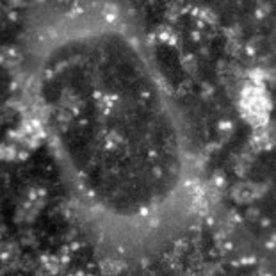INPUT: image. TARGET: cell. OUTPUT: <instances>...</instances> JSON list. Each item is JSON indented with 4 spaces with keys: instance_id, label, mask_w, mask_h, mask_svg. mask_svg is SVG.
I'll list each match as a JSON object with an SVG mask.
<instances>
[{
    "instance_id": "7",
    "label": "cell",
    "mask_w": 276,
    "mask_h": 276,
    "mask_svg": "<svg viewBox=\"0 0 276 276\" xmlns=\"http://www.w3.org/2000/svg\"><path fill=\"white\" fill-rule=\"evenodd\" d=\"M246 54H248L249 57L255 55V48H251V45H248V48H246Z\"/></svg>"
},
{
    "instance_id": "6",
    "label": "cell",
    "mask_w": 276,
    "mask_h": 276,
    "mask_svg": "<svg viewBox=\"0 0 276 276\" xmlns=\"http://www.w3.org/2000/svg\"><path fill=\"white\" fill-rule=\"evenodd\" d=\"M191 37H192V41H196V43H198V41H200V37H201V34H200V32H196V30H194V32L191 34Z\"/></svg>"
},
{
    "instance_id": "4",
    "label": "cell",
    "mask_w": 276,
    "mask_h": 276,
    "mask_svg": "<svg viewBox=\"0 0 276 276\" xmlns=\"http://www.w3.org/2000/svg\"><path fill=\"white\" fill-rule=\"evenodd\" d=\"M205 223H207V226H214V223H216V221H214L212 216H207V217H205Z\"/></svg>"
},
{
    "instance_id": "23",
    "label": "cell",
    "mask_w": 276,
    "mask_h": 276,
    "mask_svg": "<svg viewBox=\"0 0 276 276\" xmlns=\"http://www.w3.org/2000/svg\"><path fill=\"white\" fill-rule=\"evenodd\" d=\"M255 14L258 16V18H262V16H264V12H262V9H256V12H255Z\"/></svg>"
},
{
    "instance_id": "14",
    "label": "cell",
    "mask_w": 276,
    "mask_h": 276,
    "mask_svg": "<svg viewBox=\"0 0 276 276\" xmlns=\"http://www.w3.org/2000/svg\"><path fill=\"white\" fill-rule=\"evenodd\" d=\"M102 96H103V95H102L100 91H95V93H93V98H95V100H100Z\"/></svg>"
},
{
    "instance_id": "10",
    "label": "cell",
    "mask_w": 276,
    "mask_h": 276,
    "mask_svg": "<svg viewBox=\"0 0 276 276\" xmlns=\"http://www.w3.org/2000/svg\"><path fill=\"white\" fill-rule=\"evenodd\" d=\"M249 217H251V219L253 217H258V210H256V208H251V210H249Z\"/></svg>"
},
{
    "instance_id": "28",
    "label": "cell",
    "mask_w": 276,
    "mask_h": 276,
    "mask_svg": "<svg viewBox=\"0 0 276 276\" xmlns=\"http://www.w3.org/2000/svg\"><path fill=\"white\" fill-rule=\"evenodd\" d=\"M150 224H152V226H159V219H155V221H152V223H150Z\"/></svg>"
},
{
    "instance_id": "13",
    "label": "cell",
    "mask_w": 276,
    "mask_h": 276,
    "mask_svg": "<svg viewBox=\"0 0 276 276\" xmlns=\"http://www.w3.org/2000/svg\"><path fill=\"white\" fill-rule=\"evenodd\" d=\"M240 264H255V256H251V258H246V260H242Z\"/></svg>"
},
{
    "instance_id": "27",
    "label": "cell",
    "mask_w": 276,
    "mask_h": 276,
    "mask_svg": "<svg viewBox=\"0 0 276 276\" xmlns=\"http://www.w3.org/2000/svg\"><path fill=\"white\" fill-rule=\"evenodd\" d=\"M192 14L198 16V14H200V9H198V7H196V9H192Z\"/></svg>"
},
{
    "instance_id": "15",
    "label": "cell",
    "mask_w": 276,
    "mask_h": 276,
    "mask_svg": "<svg viewBox=\"0 0 276 276\" xmlns=\"http://www.w3.org/2000/svg\"><path fill=\"white\" fill-rule=\"evenodd\" d=\"M105 18H107V21H109V23H112V21L116 20V14H107Z\"/></svg>"
},
{
    "instance_id": "17",
    "label": "cell",
    "mask_w": 276,
    "mask_h": 276,
    "mask_svg": "<svg viewBox=\"0 0 276 276\" xmlns=\"http://www.w3.org/2000/svg\"><path fill=\"white\" fill-rule=\"evenodd\" d=\"M16 18H18V14H16L14 11H11V12H9V20H16Z\"/></svg>"
},
{
    "instance_id": "8",
    "label": "cell",
    "mask_w": 276,
    "mask_h": 276,
    "mask_svg": "<svg viewBox=\"0 0 276 276\" xmlns=\"http://www.w3.org/2000/svg\"><path fill=\"white\" fill-rule=\"evenodd\" d=\"M37 196H39V194H37V191H30V192H29V198H30V201H34Z\"/></svg>"
},
{
    "instance_id": "18",
    "label": "cell",
    "mask_w": 276,
    "mask_h": 276,
    "mask_svg": "<svg viewBox=\"0 0 276 276\" xmlns=\"http://www.w3.org/2000/svg\"><path fill=\"white\" fill-rule=\"evenodd\" d=\"M107 148H109V150H112V148H114V143L111 141V137L107 139Z\"/></svg>"
},
{
    "instance_id": "24",
    "label": "cell",
    "mask_w": 276,
    "mask_h": 276,
    "mask_svg": "<svg viewBox=\"0 0 276 276\" xmlns=\"http://www.w3.org/2000/svg\"><path fill=\"white\" fill-rule=\"evenodd\" d=\"M37 194H39V196H45V194H46V191H45V189H37Z\"/></svg>"
},
{
    "instance_id": "16",
    "label": "cell",
    "mask_w": 276,
    "mask_h": 276,
    "mask_svg": "<svg viewBox=\"0 0 276 276\" xmlns=\"http://www.w3.org/2000/svg\"><path fill=\"white\" fill-rule=\"evenodd\" d=\"M48 36H50V37H55V36H57V32L54 30V29H48Z\"/></svg>"
},
{
    "instance_id": "26",
    "label": "cell",
    "mask_w": 276,
    "mask_h": 276,
    "mask_svg": "<svg viewBox=\"0 0 276 276\" xmlns=\"http://www.w3.org/2000/svg\"><path fill=\"white\" fill-rule=\"evenodd\" d=\"M262 226H269V219H262Z\"/></svg>"
},
{
    "instance_id": "2",
    "label": "cell",
    "mask_w": 276,
    "mask_h": 276,
    "mask_svg": "<svg viewBox=\"0 0 276 276\" xmlns=\"http://www.w3.org/2000/svg\"><path fill=\"white\" fill-rule=\"evenodd\" d=\"M219 128H221V130H230V128H232V123H230V121H221Z\"/></svg>"
},
{
    "instance_id": "3",
    "label": "cell",
    "mask_w": 276,
    "mask_h": 276,
    "mask_svg": "<svg viewBox=\"0 0 276 276\" xmlns=\"http://www.w3.org/2000/svg\"><path fill=\"white\" fill-rule=\"evenodd\" d=\"M14 153H16V150L14 148H12V146H11V148H7V159H14Z\"/></svg>"
},
{
    "instance_id": "21",
    "label": "cell",
    "mask_w": 276,
    "mask_h": 276,
    "mask_svg": "<svg viewBox=\"0 0 276 276\" xmlns=\"http://www.w3.org/2000/svg\"><path fill=\"white\" fill-rule=\"evenodd\" d=\"M141 265H143V267H148V265H150V262L146 260V258H143V260H141Z\"/></svg>"
},
{
    "instance_id": "11",
    "label": "cell",
    "mask_w": 276,
    "mask_h": 276,
    "mask_svg": "<svg viewBox=\"0 0 276 276\" xmlns=\"http://www.w3.org/2000/svg\"><path fill=\"white\" fill-rule=\"evenodd\" d=\"M148 210H150V208H146V207H141V208H139V214H141V216H148Z\"/></svg>"
},
{
    "instance_id": "5",
    "label": "cell",
    "mask_w": 276,
    "mask_h": 276,
    "mask_svg": "<svg viewBox=\"0 0 276 276\" xmlns=\"http://www.w3.org/2000/svg\"><path fill=\"white\" fill-rule=\"evenodd\" d=\"M18 159H20V160H25V159H29V153L25 152V150H23V152H18Z\"/></svg>"
},
{
    "instance_id": "20",
    "label": "cell",
    "mask_w": 276,
    "mask_h": 276,
    "mask_svg": "<svg viewBox=\"0 0 276 276\" xmlns=\"http://www.w3.org/2000/svg\"><path fill=\"white\" fill-rule=\"evenodd\" d=\"M61 260H62V264H68V262H70V256H68V255H62V258H61Z\"/></svg>"
},
{
    "instance_id": "9",
    "label": "cell",
    "mask_w": 276,
    "mask_h": 276,
    "mask_svg": "<svg viewBox=\"0 0 276 276\" xmlns=\"http://www.w3.org/2000/svg\"><path fill=\"white\" fill-rule=\"evenodd\" d=\"M223 249H226V251H232V249H233L232 242H224V244H223Z\"/></svg>"
},
{
    "instance_id": "19",
    "label": "cell",
    "mask_w": 276,
    "mask_h": 276,
    "mask_svg": "<svg viewBox=\"0 0 276 276\" xmlns=\"http://www.w3.org/2000/svg\"><path fill=\"white\" fill-rule=\"evenodd\" d=\"M141 96H143L144 100H148V98H150V93H148V91H143V93H141Z\"/></svg>"
},
{
    "instance_id": "25",
    "label": "cell",
    "mask_w": 276,
    "mask_h": 276,
    "mask_svg": "<svg viewBox=\"0 0 276 276\" xmlns=\"http://www.w3.org/2000/svg\"><path fill=\"white\" fill-rule=\"evenodd\" d=\"M78 248H80V244H78V242H75V244L71 246V249H73V251H77V249H78Z\"/></svg>"
},
{
    "instance_id": "22",
    "label": "cell",
    "mask_w": 276,
    "mask_h": 276,
    "mask_svg": "<svg viewBox=\"0 0 276 276\" xmlns=\"http://www.w3.org/2000/svg\"><path fill=\"white\" fill-rule=\"evenodd\" d=\"M153 175H155V176H160V169H159V168H153Z\"/></svg>"
},
{
    "instance_id": "12",
    "label": "cell",
    "mask_w": 276,
    "mask_h": 276,
    "mask_svg": "<svg viewBox=\"0 0 276 276\" xmlns=\"http://www.w3.org/2000/svg\"><path fill=\"white\" fill-rule=\"evenodd\" d=\"M155 39H157V36H155V34H150V36H148V45L155 43Z\"/></svg>"
},
{
    "instance_id": "1",
    "label": "cell",
    "mask_w": 276,
    "mask_h": 276,
    "mask_svg": "<svg viewBox=\"0 0 276 276\" xmlns=\"http://www.w3.org/2000/svg\"><path fill=\"white\" fill-rule=\"evenodd\" d=\"M221 175V173H217V175H216V178H214V182H216V185H219V187H223V185H224V178H223V176H219Z\"/></svg>"
}]
</instances>
